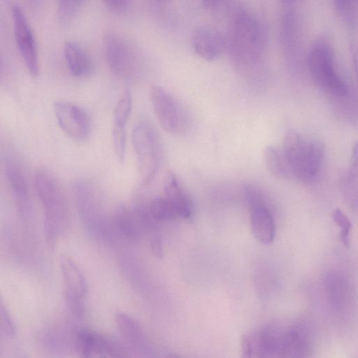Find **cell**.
Returning a JSON list of instances; mask_svg holds the SVG:
<instances>
[{
	"label": "cell",
	"mask_w": 358,
	"mask_h": 358,
	"mask_svg": "<svg viewBox=\"0 0 358 358\" xmlns=\"http://www.w3.org/2000/svg\"><path fill=\"white\" fill-rule=\"evenodd\" d=\"M34 185L43 209L45 241L50 248H53L67 225L69 213L66 199L55 176L45 169L36 171Z\"/></svg>",
	"instance_id": "obj_1"
},
{
	"label": "cell",
	"mask_w": 358,
	"mask_h": 358,
	"mask_svg": "<svg viewBox=\"0 0 358 358\" xmlns=\"http://www.w3.org/2000/svg\"><path fill=\"white\" fill-rule=\"evenodd\" d=\"M282 150L292 178L310 182L317 176L324 159V148L320 141L289 130L285 136Z\"/></svg>",
	"instance_id": "obj_2"
},
{
	"label": "cell",
	"mask_w": 358,
	"mask_h": 358,
	"mask_svg": "<svg viewBox=\"0 0 358 358\" xmlns=\"http://www.w3.org/2000/svg\"><path fill=\"white\" fill-rule=\"evenodd\" d=\"M231 51L236 58L246 65L254 64L259 58L263 45L262 32L256 17L245 10H238L229 27Z\"/></svg>",
	"instance_id": "obj_3"
},
{
	"label": "cell",
	"mask_w": 358,
	"mask_h": 358,
	"mask_svg": "<svg viewBox=\"0 0 358 358\" xmlns=\"http://www.w3.org/2000/svg\"><path fill=\"white\" fill-rule=\"evenodd\" d=\"M131 139L141 182L148 185L157 176L162 162L163 147L160 138L149 122L141 120L134 127Z\"/></svg>",
	"instance_id": "obj_4"
},
{
	"label": "cell",
	"mask_w": 358,
	"mask_h": 358,
	"mask_svg": "<svg viewBox=\"0 0 358 358\" xmlns=\"http://www.w3.org/2000/svg\"><path fill=\"white\" fill-rule=\"evenodd\" d=\"M104 56L110 71L119 78L134 80L139 76V55L127 38L115 32H108L102 40Z\"/></svg>",
	"instance_id": "obj_5"
},
{
	"label": "cell",
	"mask_w": 358,
	"mask_h": 358,
	"mask_svg": "<svg viewBox=\"0 0 358 358\" xmlns=\"http://www.w3.org/2000/svg\"><path fill=\"white\" fill-rule=\"evenodd\" d=\"M308 66L313 81L322 90L339 97L348 94V85L336 73L331 50L326 42L319 41L313 47Z\"/></svg>",
	"instance_id": "obj_6"
},
{
	"label": "cell",
	"mask_w": 358,
	"mask_h": 358,
	"mask_svg": "<svg viewBox=\"0 0 358 358\" xmlns=\"http://www.w3.org/2000/svg\"><path fill=\"white\" fill-rule=\"evenodd\" d=\"M150 96L155 114L164 130L174 135L182 134L189 130V115L166 90L161 86L153 85Z\"/></svg>",
	"instance_id": "obj_7"
},
{
	"label": "cell",
	"mask_w": 358,
	"mask_h": 358,
	"mask_svg": "<svg viewBox=\"0 0 358 358\" xmlns=\"http://www.w3.org/2000/svg\"><path fill=\"white\" fill-rule=\"evenodd\" d=\"M252 234L260 243L269 245L273 241L275 225L266 200L258 189L252 185L245 188Z\"/></svg>",
	"instance_id": "obj_8"
},
{
	"label": "cell",
	"mask_w": 358,
	"mask_h": 358,
	"mask_svg": "<svg viewBox=\"0 0 358 358\" xmlns=\"http://www.w3.org/2000/svg\"><path fill=\"white\" fill-rule=\"evenodd\" d=\"M16 44L29 73L33 78L39 75L36 43L32 29L21 7L15 3L11 8Z\"/></svg>",
	"instance_id": "obj_9"
},
{
	"label": "cell",
	"mask_w": 358,
	"mask_h": 358,
	"mask_svg": "<svg viewBox=\"0 0 358 358\" xmlns=\"http://www.w3.org/2000/svg\"><path fill=\"white\" fill-rule=\"evenodd\" d=\"M53 110L61 129L76 141H86L90 134L91 122L87 112L73 103L58 101Z\"/></svg>",
	"instance_id": "obj_10"
},
{
	"label": "cell",
	"mask_w": 358,
	"mask_h": 358,
	"mask_svg": "<svg viewBox=\"0 0 358 358\" xmlns=\"http://www.w3.org/2000/svg\"><path fill=\"white\" fill-rule=\"evenodd\" d=\"M75 346L79 355L84 357L124 356L123 351L113 341L87 329L76 331Z\"/></svg>",
	"instance_id": "obj_11"
},
{
	"label": "cell",
	"mask_w": 358,
	"mask_h": 358,
	"mask_svg": "<svg viewBox=\"0 0 358 358\" xmlns=\"http://www.w3.org/2000/svg\"><path fill=\"white\" fill-rule=\"evenodd\" d=\"M6 178L19 211L27 215L31 209V203L25 175L20 162L13 155H6L3 159Z\"/></svg>",
	"instance_id": "obj_12"
},
{
	"label": "cell",
	"mask_w": 358,
	"mask_h": 358,
	"mask_svg": "<svg viewBox=\"0 0 358 358\" xmlns=\"http://www.w3.org/2000/svg\"><path fill=\"white\" fill-rule=\"evenodd\" d=\"M192 44L195 52L208 61L217 59L224 48V41L220 33L206 25L199 26L192 31Z\"/></svg>",
	"instance_id": "obj_13"
},
{
	"label": "cell",
	"mask_w": 358,
	"mask_h": 358,
	"mask_svg": "<svg viewBox=\"0 0 358 358\" xmlns=\"http://www.w3.org/2000/svg\"><path fill=\"white\" fill-rule=\"evenodd\" d=\"M59 264L63 280V293L83 299L87 291V285L76 263L70 257L61 255Z\"/></svg>",
	"instance_id": "obj_14"
},
{
	"label": "cell",
	"mask_w": 358,
	"mask_h": 358,
	"mask_svg": "<svg viewBox=\"0 0 358 358\" xmlns=\"http://www.w3.org/2000/svg\"><path fill=\"white\" fill-rule=\"evenodd\" d=\"M310 336L303 322H296L285 329L282 357H301L309 351Z\"/></svg>",
	"instance_id": "obj_15"
},
{
	"label": "cell",
	"mask_w": 358,
	"mask_h": 358,
	"mask_svg": "<svg viewBox=\"0 0 358 358\" xmlns=\"http://www.w3.org/2000/svg\"><path fill=\"white\" fill-rule=\"evenodd\" d=\"M66 63L71 73L77 78L90 76L93 71V62L88 52L77 42L66 41L64 46Z\"/></svg>",
	"instance_id": "obj_16"
},
{
	"label": "cell",
	"mask_w": 358,
	"mask_h": 358,
	"mask_svg": "<svg viewBox=\"0 0 358 358\" xmlns=\"http://www.w3.org/2000/svg\"><path fill=\"white\" fill-rule=\"evenodd\" d=\"M163 189L164 196L173 205L179 217H190L192 213V201L180 186L176 176L171 171L164 177Z\"/></svg>",
	"instance_id": "obj_17"
},
{
	"label": "cell",
	"mask_w": 358,
	"mask_h": 358,
	"mask_svg": "<svg viewBox=\"0 0 358 358\" xmlns=\"http://www.w3.org/2000/svg\"><path fill=\"white\" fill-rule=\"evenodd\" d=\"M114 320L123 338L134 348H140L146 343L144 332L139 323L127 313L117 310Z\"/></svg>",
	"instance_id": "obj_18"
},
{
	"label": "cell",
	"mask_w": 358,
	"mask_h": 358,
	"mask_svg": "<svg viewBox=\"0 0 358 358\" xmlns=\"http://www.w3.org/2000/svg\"><path fill=\"white\" fill-rule=\"evenodd\" d=\"M115 224L122 235L134 239L140 235L141 227L145 222L137 208L133 211L121 208L115 213Z\"/></svg>",
	"instance_id": "obj_19"
},
{
	"label": "cell",
	"mask_w": 358,
	"mask_h": 358,
	"mask_svg": "<svg viewBox=\"0 0 358 358\" xmlns=\"http://www.w3.org/2000/svg\"><path fill=\"white\" fill-rule=\"evenodd\" d=\"M264 160L268 171L280 179H290L292 176L282 148L268 146L264 152Z\"/></svg>",
	"instance_id": "obj_20"
},
{
	"label": "cell",
	"mask_w": 358,
	"mask_h": 358,
	"mask_svg": "<svg viewBox=\"0 0 358 358\" xmlns=\"http://www.w3.org/2000/svg\"><path fill=\"white\" fill-rule=\"evenodd\" d=\"M150 215L157 222L170 221L179 217L171 202L165 197H156L149 206Z\"/></svg>",
	"instance_id": "obj_21"
},
{
	"label": "cell",
	"mask_w": 358,
	"mask_h": 358,
	"mask_svg": "<svg viewBox=\"0 0 358 358\" xmlns=\"http://www.w3.org/2000/svg\"><path fill=\"white\" fill-rule=\"evenodd\" d=\"M132 95L129 89L121 94L115 106L113 114V125L126 128L132 108Z\"/></svg>",
	"instance_id": "obj_22"
},
{
	"label": "cell",
	"mask_w": 358,
	"mask_h": 358,
	"mask_svg": "<svg viewBox=\"0 0 358 358\" xmlns=\"http://www.w3.org/2000/svg\"><path fill=\"white\" fill-rule=\"evenodd\" d=\"M85 0H57V13L59 22L68 26L74 21Z\"/></svg>",
	"instance_id": "obj_23"
},
{
	"label": "cell",
	"mask_w": 358,
	"mask_h": 358,
	"mask_svg": "<svg viewBox=\"0 0 358 358\" xmlns=\"http://www.w3.org/2000/svg\"><path fill=\"white\" fill-rule=\"evenodd\" d=\"M112 137L115 156L123 164L126 156V128L113 126Z\"/></svg>",
	"instance_id": "obj_24"
},
{
	"label": "cell",
	"mask_w": 358,
	"mask_h": 358,
	"mask_svg": "<svg viewBox=\"0 0 358 358\" xmlns=\"http://www.w3.org/2000/svg\"><path fill=\"white\" fill-rule=\"evenodd\" d=\"M334 221L341 228V240L346 247L350 246V231L352 223L348 216L340 208H336L332 212Z\"/></svg>",
	"instance_id": "obj_25"
},
{
	"label": "cell",
	"mask_w": 358,
	"mask_h": 358,
	"mask_svg": "<svg viewBox=\"0 0 358 358\" xmlns=\"http://www.w3.org/2000/svg\"><path fill=\"white\" fill-rule=\"evenodd\" d=\"M0 329L6 336L13 337L15 334L14 323L9 313L3 303L0 307Z\"/></svg>",
	"instance_id": "obj_26"
},
{
	"label": "cell",
	"mask_w": 358,
	"mask_h": 358,
	"mask_svg": "<svg viewBox=\"0 0 358 358\" xmlns=\"http://www.w3.org/2000/svg\"><path fill=\"white\" fill-rule=\"evenodd\" d=\"M64 301L69 310L75 316L82 317L85 313L83 299L69 294H64Z\"/></svg>",
	"instance_id": "obj_27"
},
{
	"label": "cell",
	"mask_w": 358,
	"mask_h": 358,
	"mask_svg": "<svg viewBox=\"0 0 358 358\" xmlns=\"http://www.w3.org/2000/svg\"><path fill=\"white\" fill-rule=\"evenodd\" d=\"M334 3L339 13H341L345 19L350 22L352 19V8L353 5L350 0H333Z\"/></svg>",
	"instance_id": "obj_28"
},
{
	"label": "cell",
	"mask_w": 358,
	"mask_h": 358,
	"mask_svg": "<svg viewBox=\"0 0 358 358\" xmlns=\"http://www.w3.org/2000/svg\"><path fill=\"white\" fill-rule=\"evenodd\" d=\"M103 1L110 10L116 13L126 11L129 5V0H103Z\"/></svg>",
	"instance_id": "obj_29"
},
{
	"label": "cell",
	"mask_w": 358,
	"mask_h": 358,
	"mask_svg": "<svg viewBox=\"0 0 358 358\" xmlns=\"http://www.w3.org/2000/svg\"><path fill=\"white\" fill-rule=\"evenodd\" d=\"M350 173L353 176L358 175V141H355L352 147Z\"/></svg>",
	"instance_id": "obj_30"
},
{
	"label": "cell",
	"mask_w": 358,
	"mask_h": 358,
	"mask_svg": "<svg viewBox=\"0 0 358 358\" xmlns=\"http://www.w3.org/2000/svg\"><path fill=\"white\" fill-rule=\"evenodd\" d=\"M150 247L152 252L156 257H162V241L159 236H155L151 239Z\"/></svg>",
	"instance_id": "obj_31"
},
{
	"label": "cell",
	"mask_w": 358,
	"mask_h": 358,
	"mask_svg": "<svg viewBox=\"0 0 358 358\" xmlns=\"http://www.w3.org/2000/svg\"><path fill=\"white\" fill-rule=\"evenodd\" d=\"M352 50L353 64L358 78V45H353Z\"/></svg>",
	"instance_id": "obj_32"
},
{
	"label": "cell",
	"mask_w": 358,
	"mask_h": 358,
	"mask_svg": "<svg viewBox=\"0 0 358 358\" xmlns=\"http://www.w3.org/2000/svg\"><path fill=\"white\" fill-rule=\"evenodd\" d=\"M206 7L214 8L219 6L223 0H202Z\"/></svg>",
	"instance_id": "obj_33"
},
{
	"label": "cell",
	"mask_w": 358,
	"mask_h": 358,
	"mask_svg": "<svg viewBox=\"0 0 358 358\" xmlns=\"http://www.w3.org/2000/svg\"><path fill=\"white\" fill-rule=\"evenodd\" d=\"M352 3H355V0H350Z\"/></svg>",
	"instance_id": "obj_34"
}]
</instances>
